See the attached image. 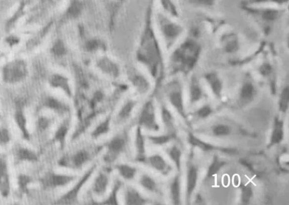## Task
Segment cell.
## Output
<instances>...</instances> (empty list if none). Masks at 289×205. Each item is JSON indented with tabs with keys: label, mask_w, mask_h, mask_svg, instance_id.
<instances>
[{
	"label": "cell",
	"mask_w": 289,
	"mask_h": 205,
	"mask_svg": "<svg viewBox=\"0 0 289 205\" xmlns=\"http://www.w3.org/2000/svg\"><path fill=\"white\" fill-rule=\"evenodd\" d=\"M165 53L154 31L152 23L142 30L136 53L137 65L144 69L150 76L156 77L165 65Z\"/></svg>",
	"instance_id": "obj_1"
},
{
	"label": "cell",
	"mask_w": 289,
	"mask_h": 205,
	"mask_svg": "<svg viewBox=\"0 0 289 205\" xmlns=\"http://www.w3.org/2000/svg\"><path fill=\"white\" fill-rule=\"evenodd\" d=\"M201 46L195 39L186 38L170 50L165 58L169 69L176 71L190 70L195 67L200 58Z\"/></svg>",
	"instance_id": "obj_2"
},
{
	"label": "cell",
	"mask_w": 289,
	"mask_h": 205,
	"mask_svg": "<svg viewBox=\"0 0 289 205\" xmlns=\"http://www.w3.org/2000/svg\"><path fill=\"white\" fill-rule=\"evenodd\" d=\"M152 26L165 53L169 52L183 39L185 30L177 19L161 10L154 14Z\"/></svg>",
	"instance_id": "obj_3"
},
{
	"label": "cell",
	"mask_w": 289,
	"mask_h": 205,
	"mask_svg": "<svg viewBox=\"0 0 289 205\" xmlns=\"http://www.w3.org/2000/svg\"><path fill=\"white\" fill-rule=\"evenodd\" d=\"M243 10L260 23L272 25L283 17L286 8L269 6L241 5Z\"/></svg>",
	"instance_id": "obj_4"
},
{
	"label": "cell",
	"mask_w": 289,
	"mask_h": 205,
	"mask_svg": "<svg viewBox=\"0 0 289 205\" xmlns=\"http://www.w3.org/2000/svg\"><path fill=\"white\" fill-rule=\"evenodd\" d=\"M93 66L98 72L113 78L120 77L122 72L120 63L105 53L99 54L95 58Z\"/></svg>",
	"instance_id": "obj_5"
},
{
	"label": "cell",
	"mask_w": 289,
	"mask_h": 205,
	"mask_svg": "<svg viewBox=\"0 0 289 205\" xmlns=\"http://www.w3.org/2000/svg\"><path fill=\"white\" fill-rule=\"evenodd\" d=\"M168 98L170 103L182 116H184V102L183 89L178 80H173L168 85Z\"/></svg>",
	"instance_id": "obj_6"
},
{
	"label": "cell",
	"mask_w": 289,
	"mask_h": 205,
	"mask_svg": "<svg viewBox=\"0 0 289 205\" xmlns=\"http://www.w3.org/2000/svg\"><path fill=\"white\" fill-rule=\"evenodd\" d=\"M147 74L149 73L138 65L132 67L130 70V80L134 88L140 94L146 93L149 90L150 83L146 77Z\"/></svg>",
	"instance_id": "obj_7"
},
{
	"label": "cell",
	"mask_w": 289,
	"mask_h": 205,
	"mask_svg": "<svg viewBox=\"0 0 289 205\" xmlns=\"http://www.w3.org/2000/svg\"><path fill=\"white\" fill-rule=\"evenodd\" d=\"M26 76V69L23 63H16L4 69V80L9 83H14L23 80Z\"/></svg>",
	"instance_id": "obj_8"
},
{
	"label": "cell",
	"mask_w": 289,
	"mask_h": 205,
	"mask_svg": "<svg viewBox=\"0 0 289 205\" xmlns=\"http://www.w3.org/2000/svg\"><path fill=\"white\" fill-rule=\"evenodd\" d=\"M0 193L7 197L10 193V180L6 157L0 155Z\"/></svg>",
	"instance_id": "obj_9"
},
{
	"label": "cell",
	"mask_w": 289,
	"mask_h": 205,
	"mask_svg": "<svg viewBox=\"0 0 289 205\" xmlns=\"http://www.w3.org/2000/svg\"><path fill=\"white\" fill-rule=\"evenodd\" d=\"M205 79L213 94L216 97H220L222 94L223 85L219 75L213 71H211L205 74Z\"/></svg>",
	"instance_id": "obj_10"
},
{
	"label": "cell",
	"mask_w": 289,
	"mask_h": 205,
	"mask_svg": "<svg viewBox=\"0 0 289 205\" xmlns=\"http://www.w3.org/2000/svg\"><path fill=\"white\" fill-rule=\"evenodd\" d=\"M84 49L86 53L91 54L98 55L105 53V43L102 39L96 37H92L87 38L83 44Z\"/></svg>",
	"instance_id": "obj_11"
},
{
	"label": "cell",
	"mask_w": 289,
	"mask_h": 205,
	"mask_svg": "<svg viewBox=\"0 0 289 205\" xmlns=\"http://www.w3.org/2000/svg\"><path fill=\"white\" fill-rule=\"evenodd\" d=\"M256 93L254 85L250 81L245 82L240 91V100L243 103H248L254 100Z\"/></svg>",
	"instance_id": "obj_12"
},
{
	"label": "cell",
	"mask_w": 289,
	"mask_h": 205,
	"mask_svg": "<svg viewBox=\"0 0 289 205\" xmlns=\"http://www.w3.org/2000/svg\"><path fill=\"white\" fill-rule=\"evenodd\" d=\"M204 92L200 81L196 76L191 78L189 86V97L191 103H195L203 97Z\"/></svg>",
	"instance_id": "obj_13"
},
{
	"label": "cell",
	"mask_w": 289,
	"mask_h": 205,
	"mask_svg": "<svg viewBox=\"0 0 289 205\" xmlns=\"http://www.w3.org/2000/svg\"><path fill=\"white\" fill-rule=\"evenodd\" d=\"M289 0H245L242 5L250 6H269L286 8Z\"/></svg>",
	"instance_id": "obj_14"
},
{
	"label": "cell",
	"mask_w": 289,
	"mask_h": 205,
	"mask_svg": "<svg viewBox=\"0 0 289 205\" xmlns=\"http://www.w3.org/2000/svg\"><path fill=\"white\" fill-rule=\"evenodd\" d=\"M154 106L152 102H148L145 104L143 111L142 112L141 122L142 124L150 128L155 127V119H154Z\"/></svg>",
	"instance_id": "obj_15"
},
{
	"label": "cell",
	"mask_w": 289,
	"mask_h": 205,
	"mask_svg": "<svg viewBox=\"0 0 289 205\" xmlns=\"http://www.w3.org/2000/svg\"><path fill=\"white\" fill-rule=\"evenodd\" d=\"M161 11L173 18L177 19L180 16L179 8L173 0H160Z\"/></svg>",
	"instance_id": "obj_16"
},
{
	"label": "cell",
	"mask_w": 289,
	"mask_h": 205,
	"mask_svg": "<svg viewBox=\"0 0 289 205\" xmlns=\"http://www.w3.org/2000/svg\"><path fill=\"white\" fill-rule=\"evenodd\" d=\"M224 38L221 46L225 53L232 54L237 52L239 49V39L236 34H228Z\"/></svg>",
	"instance_id": "obj_17"
},
{
	"label": "cell",
	"mask_w": 289,
	"mask_h": 205,
	"mask_svg": "<svg viewBox=\"0 0 289 205\" xmlns=\"http://www.w3.org/2000/svg\"><path fill=\"white\" fill-rule=\"evenodd\" d=\"M198 180V171L195 167L191 166L187 173V194L188 199L191 198L196 188Z\"/></svg>",
	"instance_id": "obj_18"
},
{
	"label": "cell",
	"mask_w": 289,
	"mask_h": 205,
	"mask_svg": "<svg viewBox=\"0 0 289 205\" xmlns=\"http://www.w3.org/2000/svg\"><path fill=\"white\" fill-rule=\"evenodd\" d=\"M15 121L18 127L21 130L24 138L26 140L30 139V134L27 128L26 118L24 114L21 106L19 105L15 114Z\"/></svg>",
	"instance_id": "obj_19"
},
{
	"label": "cell",
	"mask_w": 289,
	"mask_h": 205,
	"mask_svg": "<svg viewBox=\"0 0 289 205\" xmlns=\"http://www.w3.org/2000/svg\"><path fill=\"white\" fill-rule=\"evenodd\" d=\"M71 177L61 175H51L43 180V183L46 186H63L71 181Z\"/></svg>",
	"instance_id": "obj_20"
},
{
	"label": "cell",
	"mask_w": 289,
	"mask_h": 205,
	"mask_svg": "<svg viewBox=\"0 0 289 205\" xmlns=\"http://www.w3.org/2000/svg\"><path fill=\"white\" fill-rule=\"evenodd\" d=\"M283 122L276 118L275 121L274 129L271 137V145L278 144L282 141L284 138Z\"/></svg>",
	"instance_id": "obj_21"
},
{
	"label": "cell",
	"mask_w": 289,
	"mask_h": 205,
	"mask_svg": "<svg viewBox=\"0 0 289 205\" xmlns=\"http://www.w3.org/2000/svg\"><path fill=\"white\" fill-rule=\"evenodd\" d=\"M50 83L54 88H61L67 93H70L68 79L62 75L54 74L51 78Z\"/></svg>",
	"instance_id": "obj_22"
},
{
	"label": "cell",
	"mask_w": 289,
	"mask_h": 205,
	"mask_svg": "<svg viewBox=\"0 0 289 205\" xmlns=\"http://www.w3.org/2000/svg\"><path fill=\"white\" fill-rule=\"evenodd\" d=\"M16 155L18 159L21 161L34 162L38 161V159L35 152L26 148H19Z\"/></svg>",
	"instance_id": "obj_23"
},
{
	"label": "cell",
	"mask_w": 289,
	"mask_h": 205,
	"mask_svg": "<svg viewBox=\"0 0 289 205\" xmlns=\"http://www.w3.org/2000/svg\"><path fill=\"white\" fill-rule=\"evenodd\" d=\"M219 0H188V3L196 7L211 9L215 7Z\"/></svg>",
	"instance_id": "obj_24"
},
{
	"label": "cell",
	"mask_w": 289,
	"mask_h": 205,
	"mask_svg": "<svg viewBox=\"0 0 289 205\" xmlns=\"http://www.w3.org/2000/svg\"><path fill=\"white\" fill-rule=\"evenodd\" d=\"M51 51L54 56L58 58L65 57L68 53L66 45L61 39H58L55 41Z\"/></svg>",
	"instance_id": "obj_25"
},
{
	"label": "cell",
	"mask_w": 289,
	"mask_h": 205,
	"mask_svg": "<svg viewBox=\"0 0 289 205\" xmlns=\"http://www.w3.org/2000/svg\"><path fill=\"white\" fill-rule=\"evenodd\" d=\"M180 183L179 177H175L173 180L171 186V193L174 204L176 205L180 203Z\"/></svg>",
	"instance_id": "obj_26"
},
{
	"label": "cell",
	"mask_w": 289,
	"mask_h": 205,
	"mask_svg": "<svg viewBox=\"0 0 289 205\" xmlns=\"http://www.w3.org/2000/svg\"><path fill=\"white\" fill-rule=\"evenodd\" d=\"M188 141L190 144L195 146V147H199L203 151H208L213 149V147L211 145L205 143V142L202 141L193 134H189L188 137Z\"/></svg>",
	"instance_id": "obj_27"
},
{
	"label": "cell",
	"mask_w": 289,
	"mask_h": 205,
	"mask_svg": "<svg viewBox=\"0 0 289 205\" xmlns=\"http://www.w3.org/2000/svg\"><path fill=\"white\" fill-rule=\"evenodd\" d=\"M289 89L288 86L284 88L281 93L279 101V108L281 111L286 113L289 107Z\"/></svg>",
	"instance_id": "obj_28"
},
{
	"label": "cell",
	"mask_w": 289,
	"mask_h": 205,
	"mask_svg": "<svg viewBox=\"0 0 289 205\" xmlns=\"http://www.w3.org/2000/svg\"><path fill=\"white\" fill-rule=\"evenodd\" d=\"M150 163L154 168L159 171H164L167 167L165 161L160 156H154L150 158Z\"/></svg>",
	"instance_id": "obj_29"
},
{
	"label": "cell",
	"mask_w": 289,
	"mask_h": 205,
	"mask_svg": "<svg viewBox=\"0 0 289 205\" xmlns=\"http://www.w3.org/2000/svg\"><path fill=\"white\" fill-rule=\"evenodd\" d=\"M212 132L216 137H224L229 135L231 129L227 125L220 124L213 127Z\"/></svg>",
	"instance_id": "obj_30"
},
{
	"label": "cell",
	"mask_w": 289,
	"mask_h": 205,
	"mask_svg": "<svg viewBox=\"0 0 289 205\" xmlns=\"http://www.w3.org/2000/svg\"><path fill=\"white\" fill-rule=\"evenodd\" d=\"M108 178L105 175H101L99 176L95 183V190L98 193H102L105 191L108 184Z\"/></svg>",
	"instance_id": "obj_31"
},
{
	"label": "cell",
	"mask_w": 289,
	"mask_h": 205,
	"mask_svg": "<svg viewBox=\"0 0 289 205\" xmlns=\"http://www.w3.org/2000/svg\"><path fill=\"white\" fill-rule=\"evenodd\" d=\"M127 203L130 205H139L143 203V200L141 198L139 195L134 191H129L126 196Z\"/></svg>",
	"instance_id": "obj_32"
},
{
	"label": "cell",
	"mask_w": 289,
	"mask_h": 205,
	"mask_svg": "<svg viewBox=\"0 0 289 205\" xmlns=\"http://www.w3.org/2000/svg\"><path fill=\"white\" fill-rule=\"evenodd\" d=\"M45 105L46 107L55 110H60L62 109L61 102L54 98H47L45 102Z\"/></svg>",
	"instance_id": "obj_33"
},
{
	"label": "cell",
	"mask_w": 289,
	"mask_h": 205,
	"mask_svg": "<svg viewBox=\"0 0 289 205\" xmlns=\"http://www.w3.org/2000/svg\"><path fill=\"white\" fill-rule=\"evenodd\" d=\"M241 200L244 204H248L252 196V190L248 185H245L241 190Z\"/></svg>",
	"instance_id": "obj_34"
},
{
	"label": "cell",
	"mask_w": 289,
	"mask_h": 205,
	"mask_svg": "<svg viewBox=\"0 0 289 205\" xmlns=\"http://www.w3.org/2000/svg\"><path fill=\"white\" fill-rule=\"evenodd\" d=\"M169 155L175 163L178 169H180L181 165V152L180 150L176 147H173L169 152Z\"/></svg>",
	"instance_id": "obj_35"
},
{
	"label": "cell",
	"mask_w": 289,
	"mask_h": 205,
	"mask_svg": "<svg viewBox=\"0 0 289 205\" xmlns=\"http://www.w3.org/2000/svg\"><path fill=\"white\" fill-rule=\"evenodd\" d=\"M31 179L29 176L21 175L18 177V185L20 191L23 193H27V185L31 182Z\"/></svg>",
	"instance_id": "obj_36"
},
{
	"label": "cell",
	"mask_w": 289,
	"mask_h": 205,
	"mask_svg": "<svg viewBox=\"0 0 289 205\" xmlns=\"http://www.w3.org/2000/svg\"><path fill=\"white\" fill-rule=\"evenodd\" d=\"M223 162L220 161L217 158L213 160V163L208 169V175L211 176L216 174L219 171V170L223 166Z\"/></svg>",
	"instance_id": "obj_37"
},
{
	"label": "cell",
	"mask_w": 289,
	"mask_h": 205,
	"mask_svg": "<svg viewBox=\"0 0 289 205\" xmlns=\"http://www.w3.org/2000/svg\"><path fill=\"white\" fill-rule=\"evenodd\" d=\"M120 171L122 176L125 178H132L134 175L135 171L134 169L128 167V166L123 165L120 168Z\"/></svg>",
	"instance_id": "obj_38"
},
{
	"label": "cell",
	"mask_w": 289,
	"mask_h": 205,
	"mask_svg": "<svg viewBox=\"0 0 289 205\" xmlns=\"http://www.w3.org/2000/svg\"><path fill=\"white\" fill-rule=\"evenodd\" d=\"M10 140V135L6 128L0 129V145H5L9 143Z\"/></svg>",
	"instance_id": "obj_39"
},
{
	"label": "cell",
	"mask_w": 289,
	"mask_h": 205,
	"mask_svg": "<svg viewBox=\"0 0 289 205\" xmlns=\"http://www.w3.org/2000/svg\"><path fill=\"white\" fill-rule=\"evenodd\" d=\"M212 112V110L210 106L205 105L197 110V114L200 118H205L210 115Z\"/></svg>",
	"instance_id": "obj_40"
},
{
	"label": "cell",
	"mask_w": 289,
	"mask_h": 205,
	"mask_svg": "<svg viewBox=\"0 0 289 205\" xmlns=\"http://www.w3.org/2000/svg\"><path fill=\"white\" fill-rule=\"evenodd\" d=\"M124 140L121 139H116L111 142L110 148L114 152H120L124 147Z\"/></svg>",
	"instance_id": "obj_41"
},
{
	"label": "cell",
	"mask_w": 289,
	"mask_h": 205,
	"mask_svg": "<svg viewBox=\"0 0 289 205\" xmlns=\"http://www.w3.org/2000/svg\"><path fill=\"white\" fill-rule=\"evenodd\" d=\"M88 154L84 152H79L74 157V163L77 166H81L88 159Z\"/></svg>",
	"instance_id": "obj_42"
},
{
	"label": "cell",
	"mask_w": 289,
	"mask_h": 205,
	"mask_svg": "<svg viewBox=\"0 0 289 205\" xmlns=\"http://www.w3.org/2000/svg\"><path fill=\"white\" fill-rule=\"evenodd\" d=\"M134 102H129L125 104L124 107L121 110L120 112V116L124 118L127 117L130 112L132 111L133 108L134 107Z\"/></svg>",
	"instance_id": "obj_43"
},
{
	"label": "cell",
	"mask_w": 289,
	"mask_h": 205,
	"mask_svg": "<svg viewBox=\"0 0 289 205\" xmlns=\"http://www.w3.org/2000/svg\"><path fill=\"white\" fill-rule=\"evenodd\" d=\"M141 184L144 187L149 189V190H153L156 187V184L154 183V180L150 178V177L146 176L142 177Z\"/></svg>",
	"instance_id": "obj_44"
},
{
	"label": "cell",
	"mask_w": 289,
	"mask_h": 205,
	"mask_svg": "<svg viewBox=\"0 0 289 205\" xmlns=\"http://www.w3.org/2000/svg\"><path fill=\"white\" fill-rule=\"evenodd\" d=\"M67 129L65 127H61L58 130L56 133H55V138L57 140L60 141L62 143V141L64 140L65 137L67 133Z\"/></svg>",
	"instance_id": "obj_45"
},
{
	"label": "cell",
	"mask_w": 289,
	"mask_h": 205,
	"mask_svg": "<svg viewBox=\"0 0 289 205\" xmlns=\"http://www.w3.org/2000/svg\"><path fill=\"white\" fill-rule=\"evenodd\" d=\"M109 129V121H106L104 123L101 124L94 132L95 136L100 135L101 134H104L108 131Z\"/></svg>",
	"instance_id": "obj_46"
},
{
	"label": "cell",
	"mask_w": 289,
	"mask_h": 205,
	"mask_svg": "<svg viewBox=\"0 0 289 205\" xmlns=\"http://www.w3.org/2000/svg\"><path fill=\"white\" fill-rule=\"evenodd\" d=\"M162 115H163L164 120L165 124L167 125L172 124V116L167 109H163V110H162Z\"/></svg>",
	"instance_id": "obj_47"
},
{
	"label": "cell",
	"mask_w": 289,
	"mask_h": 205,
	"mask_svg": "<svg viewBox=\"0 0 289 205\" xmlns=\"http://www.w3.org/2000/svg\"><path fill=\"white\" fill-rule=\"evenodd\" d=\"M49 124V120L45 117H41L38 120V126L40 129L45 130L48 127Z\"/></svg>",
	"instance_id": "obj_48"
},
{
	"label": "cell",
	"mask_w": 289,
	"mask_h": 205,
	"mask_svg": "<svg viewBox=\"0 0 289 205\" xmlns=\"http://www.w3.org/2000/svg\"><path fill=\"white\" fill-rule=\"evenodd\" d=\"M152 139L154 141V143L162 144L167 142L169 140V137L168 136H161L154 137Z\"/></svg>",
	"instance_id": "obj_49"
},
{
	"label": "cell",
	"mask_w": 289,
	"mask_h": 205,
	"mask_svg": "<svg viewBox=\"0 0 289 205\" xmlns=\"http://www.w3.org/2000/svg\"><path fill=\"white\" fill-rule=\"evenodd\" d=\"M137 147L139 151L141 152H143L144 150V141H143V138L141 137L140 130L139 132L138 133L137 135Z\"/></svg>",
	"instance_id": "obj_50"
}]
</instances>
